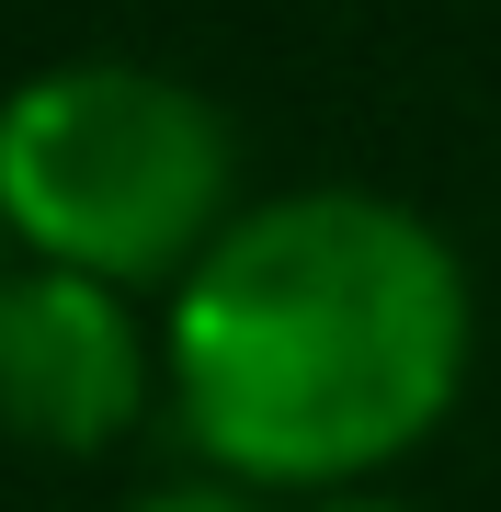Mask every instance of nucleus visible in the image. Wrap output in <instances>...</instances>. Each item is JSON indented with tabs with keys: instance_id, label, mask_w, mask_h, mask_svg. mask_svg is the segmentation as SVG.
<instances>
[{
	"instance_id": "obj_3",
	"label": "nucleus",
	"mask_w": 501,
	"mask_h": 512,
	"mask_svg": "<svg viewBox=\"0 0 501 512\" xmlns=\"http://www.w3.org/2000/svg\"><path fill=\"white\" fill-rule=\"evenodd\" d=\"M149 410V342L126 319V285L23 262L0 274V433L46 456H103Z\"/></svg>"
},
{
	"instance_id": "obj_6",
	"label": "nucleus",
	"mask_w": 501,
	"mask_h": 512,
	"mask_svg": "<svg viewBox=\"0 0 501 512\" xmlns=\"http://www.w3.org/2000/svg\"><path fill=\"white\" fill-rule=\"evenodd\" d=\"M0 239H12V228H0Z\"/></svg>"
},
{
	"instance_id": "obj_5",
	"label": "nucleus",
	"mask_w": 501,
	"mask_h": 512,
	"mask_svg": "<svg viewBox=\"0 0 501 512\" xmlns=\"http://www.w3.org/2000/svg\"><path fill=\"white\" fill-rule=\"evenodd\" d=\"M319 512H410V501H319Z\"/></svg>"
},
{
	"instance_id": "obj_2",
	"label": "nucleus",
	"mask_w": 501,
	"mask_h": 512,
	"mask_svg": "<svg viewBox=\"0 0 501 512\" xmlns=\"http://www.w3.org/2000/svg\"><path fill=\"white\" fill-rule=\"evenodd\" d=\"M0 228L92 285H183L228 239V114L171 69L69 57L0 103Z\"/></svg>"
},
{
	"instance_id": "obj_1",
	"label": "nucleus",
	"mask_w": 501,
	"mask_h": 512,
	"mask_svg": "<svg viewBox=\"0 0 501 512\" xmlns=\"http://www.w3.org/2000/svg\"><path fill=\"white\" fill-rule=\"evenodd\" d=\"M160 365L217 478L353 501L467 387V262L388 194L251 205L171 285Z\"/></svg>"
},
{
	"instance_id": "obj_4",
	"label": "nucleus",
	"mask_w": 501,
	"mask_h": 512,
	"mask_svg": "<svg viewBox=\"0 0 501 512\" xmlns=\"http://www.w3.org/2000/svg\"><path fill=\"white\" fill-rule=\"evenodd\" d=\"M126 512H251L240 478H171V490H137Z\"/></svg>"
}]
</instances>
